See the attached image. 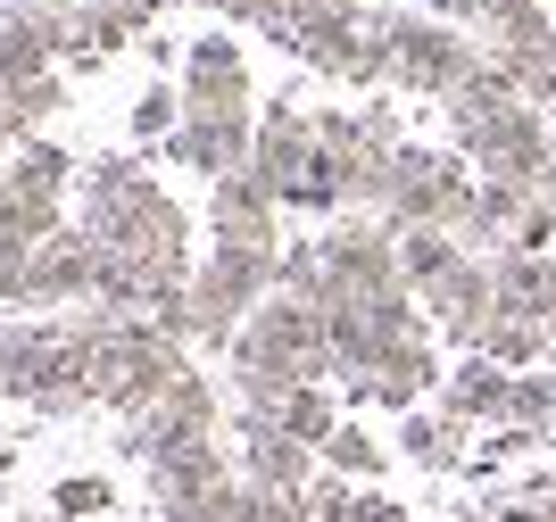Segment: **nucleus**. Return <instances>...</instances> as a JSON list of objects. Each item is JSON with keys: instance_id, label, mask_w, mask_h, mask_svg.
Listing matches in <instances>:
<instances>
[{"instance_id": "26", "label": "nucleus", "mask_w": 556, "mask_h": 522, "mask_svg": "<svg viewBox=\"0 0 556 522\" xmlns=\"http://www.w3.org/2000/svg\"><path fill=\"white\" fill-rule=\"evenodd\" d=\"M548 341H556V316H548Z\"/></svg>"}, {"instance_id": "23", "label": "nucleus", "mask_w": 556, "mask_h": 522, "mask_svg": "<svg viewBox=\"0 0 556 522\" xmlns=\"http://www.w3.org/2000/svg\"><path fill=\"white\" fill-rule=\"evenodd\" d=\"M50 506H59V514H109V506H116V489H109V481H100V473H67V481H59V489H50Z\"/></svg>"}, {"instance_id": "8", "label": "nucleus", "mask_w": 556, "mask_h": 522, "mask_svg": "<svg viewBox=\"0 0 556 522\" xmlns=\"http://www.w3.org/2000/svg\"><path fill=\"white\" fill-rule=\"evenodd\" d=\"M166 158L191 166V175H208V182L250 175V158H257V125H250V116H184V133L166 141Z\"/></svg>"}, {"instance_id": "11", "label": "nucleus", "mask_w": 556, "mask_h": 522, "mask_svg": "<svg viewBox=\"0 0 556 522\" xmlns=\"http://www.w3.org/2000/svg\"><path fill=\"white\" fill-rule=\"evenodd\" d=\"M507 398H515V373H498L490 357H457L432 415H448L457 432H473V423H507Z\"/></svg>"}, {"instance_id": "15", "label": "nucleus", "mask_w": 556, "mask_h": 522, "mask_svg": "<svg viewBox=\"0 0 556 522\" xmlns=\"http://www.w3.org/2000/svg\"><path fill=\"white\" fill-rule=\"evenodd\" d=\"M275 432H291L300 448L325 456V440L341 432V390H291V398H282V415H275Z\"/></svg>"}, {"instance_id": "14", "label": "nucleus", "mask_w": 556, "mask_h": 522, "mask_svg": "<svg viewBox=\"0 0 556 522\" xmlns=\"http://www.w3.org/2000/svg\"><path fill=\"white\" fill-rule=\"evenodd\" d=\"M482 357L498 365V373H532L540 357H556V341H548V323H540V316H498V323H490V341H482Z\"/></svg>"}, {"instance_id": "20", "label": "nucleus", "mask_w": 556, "mask_h": 522, "mask_svg": "<svg viewBox=\"0 0 556 522\" xmlns=\"http://www.w3.org/2000/svg\"><path fill=\"white\" fill-rule=\"evenodd\" d=\"M325 464H332L341 481H382V464H391V456L374 448V440L357 432V423H341V432L325 440Z\"/></svg>"}, {"instance_id": "17", "label": "nucleus", "mask_w": 556, "mask_h": 522, "mask_svg": "<svg viewBox=\"0 0 556 522\" xmlns=\"http://www.w3.org/2000/svg\"><path fill=\"white\" fill-rule=\"evenodd\" d=\"M448 266H465V250H457V232H399V273H407V291H432Z\"/></svg>"}, {"instance_id": "4", "label": "nucleus", "mask_w": 556, "mask_h": 522, "mask_svg": "<svg viewBox=\"0 0 556 522\" xmlns=\"http://www.w3.org/2000/svg\"><path fill=\"white\" fill-rule=\"evenodd\" d=\"M232 481H241V464H232V456L216 448V440H191V448L150 456V498H159V514H166V522H184L191 506L225 498Z\"/></svg>"}, {"instance_id": "5", "label": "nucleus", "mask_w": 556, "mask_h": 522, "mask_svg": "<svg viewBox=\"0 0 556 522\" xmlns=\"http://www.w3.org/2000/svg\"><path fill=\"white\" fill-rule=\"evenodd\" d=\"M100 291V241L84 225H67L59 241H42L34 250V273H25V316H42V307H67V298H84L92 307Z\"/></svg>"}, {"instance_id": "24", "label": "nucleus", "mask_w": 556, "mask_h": 522, "mask_svg": "<svg viewBox=\"0 0 556 522\" xmlns=\"http://www.w3.org/2000/svg\"><path fill=\"white\" fill-rule=\"evenodd\" d=\"M25 273H34V250L17 232H0V307H25Z\"/></svg>"}, {"instance_id": "21", "label": "nucleus", "mask_w": 556, "mask_h": 522, "mask_svg": "<svg viewBox=\"0 0 556 522\" xmlns=\"http://www.w3.org/2000/svg\"><path fill=\"white\" fill-rule=\"evenodd\" d=\"M0 91H9V109H17L25 133H42L50 116L67 109V84H59V75H25V84H0Z\"/></svg>"}, {"instance_id": "22", "label": "nucleus", "mask_w": 556, "mask_h": 522, "mask_svg": "<svg viewBox=\"0 0 556 522\" xmlns=\"http://www.w3.org/2000/svg\"><path fill=\"white\" fill-rule=\"evenodd\" d=\"M134 133L141 141H175L184 133V84H150L134 100Z\"/></svg>"}, {"instance_id": "27", "label": "nucleus", "mask_w": 556, "mask_h": 522, "mask_svg": "<svg viewBox=\"0 0 556 522\" xmlns=\"http://www.w3.org/2000/svg\"><path fill=\"white\" fill-rule=\"evenodd\" d=\"M0 498H9V481H0Z\"/></svg>"}, {"instance_id": "12", "label": "nucleus", "mask_w": 556, "mask_h": 522, "mask_svg": "<svg viewBox=\"0 0 556 522\" xmlns=\"http://www.w3.org/2000/svg\"><path fill=\"white\" fill-rule=\"evenodd\" d=\"M490 273H498V316H540V323L556 316V257L507 250V257H490Z\"/></svg>"}, {"instance_id": "3", "label": "nucleus", "mask_w": 556, "mask_h": 522, "mask_svg": "<svg viewBox=\"0 0 556 522\" xmlns=\"http://www.w3.org/2000/svg\"><path fill=\"white\" fill-rule=\"evenodd\" d=\"M556 116L540 109H507L490 116V125H473V133H457L448 150H457L465 166L482 182H523V191H556Z\"/></svg>"}, {"instance_id": "1", "label": "nucleus", "mask_w": 556, "mask_h": 522, "mask_svg": "<svg viewBox=\"0 0 556 522\" xmlns=\"http://www.w3.org/2000/svg\"><path fill=\"white\" fill-rule=\"evenodd\" d=\"M232 373H275V382H300V390H325L332 382V348H325V316L300 307V298H266L241 341H232Z\"/></svg>"}, {"instance_id": "9", "label": "nucleus", "mask_w": 556, "mask_h": 522, "mask_svg": "<svg viewBox=\"0 0 556 522\" xmlns=\"http://www.w3.org/2000/svg\"><path fill=\"white\" fill-rule=\"evenodd\" d=\"M208 241H232V250H282L275 241V191L257 175H225L208 191Z\"/></svg>"}, {"instance_id": "6", "label": "nucleus", "mask_w": 556, "mask_h": 522, "mask_svg": "<svg viewBox=\"0 0 556 522\" xmlns=\"http://www.w3.org/2000/svg\"><path fill=\"white\" fill-rule=\"evenodd\" d=\"M184 116H250V67H241V42L200 34V42L184 50Z\"/></svg>"}, {"instance_id": "2", "label": "nucleus", "mask_w": 556, "mask_h": 522, "mask_svg": "<svg viewBox=\"0 0 556 522\" xmlns=\"http://www.w3.org/2000/svg\"><path fill=\"white\" fill-rule=\"evenodd\" d=\"M482 67V42L465 25H441L424 9H391V84L424 100H457L465 75Z\"/></svg>"}, {"instance_id": "18", "label": "nucleus", "mask_w": 556, "mask_h": 522, "mask_svg": "<svg viewBox=\"0 0 556 522\" xmlns=\"http://www.w3.org/2000/svg\"><path fill=\"white\" fill-rule=\"evenodd\" d=\"M465 432L448 423V415H399V456L407 464H457Z\"/></svg>"}, {"instance_id": "10", "label": "nucleus", "mask_w": 556, "mask_h": 522, "mask_svg": "<svg viewBox=\"0 0 556 522\" xmlns=\"http://www.w3.org/2000/svg\"><path fill=\"white\" fill-rule=\"evenodd\" d=\"M241 481L250 489H316V448L275 432L266 415H241Z\"/></svg>"}, {"instance_id": "7", "label": "nucleus", "mask_w": 556, "mask_h": 522, "mask_svg": "<svg viewBox=\"0 0 556 522\" xmlns=\"http://www.w3.org/2000/svg\"><path fill=\"white\" fill-rule=\"evenodd\" d=\"M191 440H216V390L208 373H184L159 407L134 423V456H166V448H191Z\"/></svg>"}, {"instance_id": "13", "label": "nucleus", "mask_w": 556, "mask_h": 522, "mask_svg": "<svg viewBox=\"0 0 556 522\" xmlns=\"http://www.w3.org/2000/svg\"><path fill=\"white\" fill-rule=\"evenodd\" d=\"M67 182H75V158H67L50 133L17 141V150H9V166H0V191H17V200H59Z\"/></svg>"}, {"instance_id": "25", "label": "nucleus", "mask_w": 556, "mask_h": 522, "mask_svg": "<svg viewBox=\"0 0 556 522\" xmlns=\"http://www.w3.org/2000/svg\"><path fill=\"white\" fill-rule=\"evenodd\" d=\"M141 59H150V67H184V50H175V42H166V34H159V25H150V34H141Z\"/></svg>"}, {"instance_id": "19", "label": "nucleus", "mask_w": 556, "mask_h": 522, "mask_svg": "<svg viewBox=\"0 0 556 522\" xmlns=\"http://www.w3.org/2000/svg\"><path fill=\"white\" fill-rule=\"evenodd\" d=\"M507 423H515V432H556V373H548V365H532V373H515Z\"/></svg>"}, {"instance_id": "16", "label": "nucleus", "mask_w": 556, "mask_h": 522, "mask_svg": "<svg viewBox=\"0 0 556 522\" xmlns=\"http://www.w3.org/2000/svg\"><path fill=\"white\" fill-rule=\"evenodd\" d=\"M473 34H482V50H515L548 34V17H540V0H473Z\"/></svg>"}]
</instances>
